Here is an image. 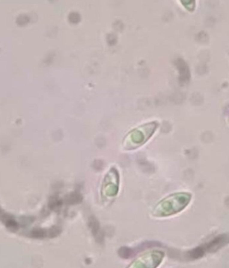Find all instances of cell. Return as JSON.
I'll return each instance as SVG.
<instances>
[{"instance_id":"obj_1","label":"cell","mask_w":229,"mask_h":268,"mask_svg":"<svg viewBox=\"0 0 229 268\" xmlns=\"http://www.w3.org/2000/svg\"><path fill=\"white\" fill-rule=\"evenodd\" d=\"M191 200L188 193H175L159 202L155 207L153 214L158 217H165L182 211Z\"/></svg>"},{"instance_id":"obj_2","label":"cell","mask_w":229,"mask_h":268,"mask_svg":"<svg viewBox=\"0 0 229 268\" xmlns=\"http://www.w3.org/2000/svg\"><path fill=\"white\" fill-rule=\"evenodd\" d=\"M166 257L162 249H151L136 258L127 268H158Z\"/></svg>"}]
</instances>
